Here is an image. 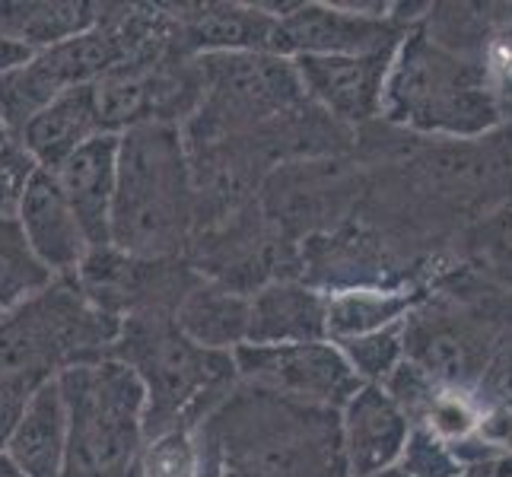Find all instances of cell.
<instances>
[{
	"label": "cell",
	"mask_w": 512,
	"mask_h": 477,
	"mask_svg": "<svg viewBox=\"0 0 512 477\" xmlns=\"http://www.w3.org/2000/svg\"><path fill=\"white\" fill-rule=\"evenodd\" d=\"M109 360L125 363L144 385V433L194 430L239 385L233 353L191 344L172 315H140L121 322Z\"/></svg>",
	"instance_id": "5b68a950"
},
{
	"label": "cell",
	"mask_w": 512,
	"mask_h": 477,
	"mask_svg": "<svg viewBox=\"0 0 512 477\" xmlns=\"http://www.w3.org/2000/svg\"><path fill=\"white\" fill-rule=\"evenodd\" d=\"M140 477H201L194 430H166L150 436L137 458Z\"/></svg>",
	"instance_id": "83f0119b"
},
{
	"label": "cell",
	"mask_w": 512,
	"mask_h": 477,
	"mask_svg": "<svg viewBox=\"0 0 512 477\" xmlns=\"http://www.w3.org/2000/svg\"><path fill=\"white\" fill-rule=\"evenodd\" d=\"M201 468L236 477H347L338 411L236 385L198 427Z\"/></svg>",
	"instance_id": "6da1fadb"
},
{
	"label": "cell",
	"mask_w": 512,
	"mask_h": 477,
	"mask_svg": "<svg viewBox=\"0 0 512 477\" xmlns=\"http://www.w3.org/2000/svg\"><path fill=\"white\" fill-rule=\"evenodd\" d=\"M366 169L347 156L290 159L268 172L258 207L277 236L290 245L341 229L363 201Z\"/></svg>",
	"instance_id": "ba28073f"
},
{
	"label": "cell",
	"mask_w": 512,
	"mask_h": 477,
	"mask_svg": "<svg viewBox=\"0 0 512 477\" xmlns=\"http://www.w3.org/2000/svg\"><path fill=\"white\" fill-rule=\"evenodd\" d=\"M55 274L35 258L16 217H0V309L10 312L42 293Z\"/></svg>",
	"instance_id": "d4e9b609"
},
{
	"label": "cell",
	"mask_w": 512,
	"mask_h": 477,
	"mask_svg": "<svg viewBox=\"0 0 512 477\" xmlns=\"http://www.w3.org/2000/svg\"><path fill=\"white\" fill-rule=\"evenodd\" d=\"M128 477H140V468H137V465H134V471H131V474H128Z\"/></svg>",
	"instance_id": "d590c367"
},
{
	"label": "cell",
	"mask_w": 512,
	"mask_h": 477,
	"mask_svg": "<svg viewBox=\"0 0 512 477\" xmlns=\"http://www.w3.org/2000/svg\"><path fill=\"white\" fill-rule=\"evenodd\" d=\"M0 318H4V309H0Z\"/></svg>",
	"instance_id": "8d00e7d4"
},
{
	"label": "cell",
	"mask_w": 512,
	"mask_h": 477,
	"mask_svg": "<svg viewBox=\"0 0 512 477\" xmlns=\"http://www.w3.org/2000/svg\"><path fill=\"white\" fill-rule=\"evenodd\" d=\"M121 318L102 312L74 277H55L0 318V395L26 401L83 363L109 357Z\"/></svg>",
	"instance_id": "277c9868"
},
{
	"label": "cell",
	"mask_w": 512,
	"mask_h": 477,
	"mask_svg": "<svg viewBox=\"0 0 512 477\" xmlns=\"http://www.w3.org/2000/svg\"><path fill=\"white\" fill-rule=\"evenodd\" d=\"M509 118H512V112H509Z\"/></svg>",
	"instance_id": "74e56055"
},
{
	"label": "cell",
	"mask_w": 512,
	"mask_h": 477,
	"mask_svg": "<svg viewBox=\"0 0 512 477\" xmlns=\"http://www.w3.org/2000/svg\"><path fill=\"white\" fill-rule=\"evenodd\" d=\"M347 360L350 373L363 385H382L395 373V366L404 360V344H401V322L388 325L382 331L363 334V338H350L334 344Z\"/></svg>",
	"instance_id": "4316f807"
},
{
	"label": "cell",
	"mask_w": 512,
	"mask_h": 477,
	"mask_svg": "<svg viewBox=\"0 0 512 477\" xmlns=\"http://www.w3.org/2000/svg\"><path fill=\"white\" fill-rule=\"evenodd\" d=\"M366 477H408V474H404V471L395 465V468H388V471H379V474H366Z\"/></svg>",
	"instance_id": "e575fe53"
},
{
	"label": "cell",
	"mask_w": 512,
	"mask_h": 477,
	"mask_svg": "<svg viewBox=\"0 0 512 477\" xmlns=\"http://www.w3.org/2000/svg\"><path fill=\"white\" fill-rule=\"evenodd\" d=\"M474 398L481 408L478 436L493 449L512 452V338L493 353L481 382L474 385Z\"/></svg>",
	"instance_id": "484cf974"
},
{
	"label": "cell",
	"mask_w": 512,
	"mask_h": 477,
	"mask_svg": "<svg viewBox=\"0 0 512 477\" xmlns=\"http://www.w3.org/2000/svg\"><path fill=\"white\" fill-rule=\"evenodd\" d=\"M16 223L32 245L35 258L55 277H74L83 258L90 255V239L80 229L55 175L45 169L35 172L26 185L20 210H16Z\"/></svg>",
	"instance_id": "e0dca14e"
},
{
	"label": "cell",
	"mask_w": 512,
	"mask_h": 477,
	"mask_svg": "<svg viewBox=\"0 0 512 477\" xmlns=\"http://www.w3.org/2000/svg\"><path fill=\"white\" fill-rule=\"evenodd\" d=\"M67 452V411L58 379L32 392L4 443V455L23 477H61Z\"/></svg>",
	"instance_id": "d6986e66"
},
{
	"label": "cell",
	"mask_w": 512,
	"mask_h": 477,
	"mask_svg": "<svg viewBox=\"0 0 512 477\" xmlns=\"http://www.w3.org/2000/svg\"><path fill=\"white\" fill-rule=\"evenodd\" d=\"M0 477H23L20 468H16L4 452H0Z\"/></svg>",
	"instance_id": "836d02e7"
},
{
	"label": "cell",
	"mask_w": 512,
	"mask_h": 477,
	"mask_svg": "<svg viewBox=\"0 0 512 477\" xmlns=\"http://www.w3.org/2000/svg\"><path fill=\"white\" fill-rule=\"evenodd\" d=\"M99 134H105V128L99 118L96 90L90 83L55 96L16 137H20L26 153L35 159V166L51 172L70 153H77L83 144H90Z\"/></svg>",
	"instance_id": "ffe728a7"
},
{
	"label": "cell",
	"mask_w": 512,
	"mask_h": 477,
	"mask_svg": "<svg viewBox=\"0 0 512 477\" xmlns=\"http://www.w3.org/2000/svg\"><path fill=\"white\" fill-rule=\"evenodd\" d=\"M26 58H29L26 48H20L16 42H10V39H4V35H0V74H7L10 67L23 64Z\"/></svg>",
	"instance_id": "1f68e13d"
},
{
	"label": "cell",
	"mask_w": 512,
	"mask_h": 477,
	"mask_svg": "<svg viewBox=\"0 0 512 477\" xmlns=\"http://www.w3.org/2000/svg\"><path fill=\"white\" fill-rule=\"evenodd\" d=\"M239 385L322 411H341L363 385L331 341L319 344H242L233 350Z\"/></svg>",
	"instance_id": "30bf717a"
},
{
	"label": "cell",
	"mask_w": 512,
	"mask_h": 477,
	"mask_svg": "<svg viewBox=\"0 0 512 477\" xmlns=\"http://www.w3.org/2000/svg\"><path fill=\"white\" fill-rule=\"evenodd\" d=\"M20 408H23V401H13V398H4V395H0V452H4L7 436H10V430H13L16 417H20Z\"/></svg>",
	"instance_id": "4dcf8cb0"
},
{
	"label": "cell",
	"mask_w": 512,
	"mask_h": 477,
	"mask_svg": "<svg viewBox=\"0 0 512 477\" xmlns=\"http://www.w3.org/2000/svg\"><path fill=\"white\" fill-rule=\"evenodd\" d=\"M67 411L61 477H128L147 443L144 385L118 360H99L58 376Z\"/></svg>",
	"instance_id": "8992f818"
},
{
	"label": "cell",
	"mask_w": 512,
	"mask_h": 477,
	"mask_svg": "<svg viewBox=\"0 0 512 477\" xmlns=\"http://www.w3.org/2000/svg\"><path fill=\"white\" fill-rule=\"evenodd\" d=\"M74 280L86 299L125 322L140 315H175L201 274L185 258H137L105 245L90 249Z\"/></svg>",
	"instance_id": "8fae6325"
},
{
	"label": "cell",
	"mask_w": 512,
	"mask_h": 477,
	"mask_svg": "<svg viewBox=\"0 0 512 477\" xmlns=\"http://www.w3.org/2000/svg\"><path fill=\"white\" fill-rule=\"evenodd\" d=\"M458 261L512 290V201L487 210L458 233Z\"/></svg>",
	"instance_id": "cb8c5ba5"
},
{
	"label": "cell",
	"mask_w": 512,
	"mask_h": 477,
	"mask_svg": "<svg viewBox=\"0 0 512 477\" xmlns=\"http://www.w3.org/2000/svg\"><path fill=\"white\" fill-rule=\"evenodd\" d=\"M427 296V284L404 287H353L325 293V328L328 341H350L363 334L382 331L388 325L404 322L420 299Z\"/></svg>",
	"instance_id": "603a6c76"
},
{
	"label": "cell",
	"mask_w": 512,
	"mask_h": 477,
	"mask_svg": "<svg viewBox=\"0 0 512 477\" xmlns=\"http://www.w3.org/2000/svg\"><path fill=\"white\" fill-rule=\"evenodd\" d=\"M16 140V134L4 125V121H0V159H4V153L10 150V144Z\"/></svg>",
	"instance_id": "d6a6232c"
},
{
	"label": "cell",
	"mask_w": 512,
	"mask_h": 477,
	"mask_svg": "<svg viewBox=\"0 0 512 477\" xmlns=\"http://www.w3.org/2000/svg\"><path fill=\"white\" fill-rule=\"evenodd\" d=\"M379 118L423 140H478L509 121L487 70L436 45L420 23L388 64Z\"/></svg>",
	"instance_id": "7a4b0ae2"
},
{
	"label": "cell",
	"mask_w": 512,
	"mask_h": 477,
	"mask_svg": "<svg viewBox=\"0 0 512 477\" xmlns=\"http://www.w3.org/2000/svg\"><path fill=\"white\" fill-rule=\"evenodd\" d=\"M395 48L357 58H293V64L309 102L357 134L382 115V86Z\"/></svg>",
	"instance_id": "4fadbf2b"
},
{
	"label": "cell",
	"mask_w": 512,
	"mask_h": 477,
	"mask_svg": "<svg viewBox=\"0 0 512 477\" xmlns=\"http://www.w3.org/2000/svg\"><path fill=\"white\" fill-rule=\"evenodd\" d=\"M175 23L179 45L191 58L226 51H271L277 55V16L261 4H163Z\"/></svg>",
	"instance_id": "9a60e30c"
},
{
	"label": "cell",
	"mask_w": 512,
	"mask_h": 477,
	"mask_svg": "<svg viewBox=\"0 0 512 477\" xmlns=\"http://www.w3.org/2000/svg\"><path fill=\"white\" fill-rule=\"evenodd\" d=\"M506 338L512 334L490 318L430 287L401 322L404 360L452 388L478 385Z\"/></svg>",
	"instance_id": "9c48e42d"
},
{
	"label": "cell",
	"mask_w": 512,
	"mask_h": 477,
	"mask_svg": "<svg viewBox=\"0 0 512 477\" xmlns=\"http://www.w3.org/2000/svg\"><path fill=\"white\" fill-rule=\"evenodd\" d=\"M201 102L185 125V144L258 134L290 121L309 105L296 64L271 51L201 55Z\"/></svg>",
	"instance_id": "52a82bcc"
},
{
	"label": "cell",
	"mask_w": 512,
	"mask_h": 477,
	"mask_svg": "<svg viewBox=\"0 0 512 477\" xmlns=\"http://www.w3.org/2000/svg\"><path fill=\"white\" fill-rule=\"evenodd\" d=\"M398 468L408 477H462L465 471L446 439H439L427 427H411Z\"/></svg>",
	"instance_id": "f1b7e54d"
},
{
	"label": "cell",
	"mask_w": 512,
	"mask_h": 477,
	"mask_svg": "<svg viewBox=\"0 0 512 477\" xmlns=\"http://www.w3.org/2000/svg\"><path fill=\"white\" fill-rule=\"evenodd\" d=\"M462 477H512V452H500L481 458L474 465H465Z\"/></svg>",
	"instance_id": "f546056e"
},
{
	"label": "cell",
	"mask_w": 512,
	"mask_h": 477,
	"mask_svg": "<svg viewBox=\"0 0 512 477\" xmlns=\"http://www.w3.org/2000/svg\"><path fill=\"white\" fill-rule=\"evenodd\" d=\"M194 179L182 128L137 125L118 134L112 245L137 258H185L194 239Z\"/></svg>",
	"instance_id": "3957f363"
},
{
	"label": "cell",
	"mask_w": 512,
	"mask_h": 477,
	"mask_svg": "<svg viewBox=\"0 0 512 477\" xmlns=\"http://www.w3.org/2000/svg\"><path fill=\"white\" fill-rule=\"evenodd\" d=\"M328 341L325 293L303 280H271L249 296V338L245 344H319Z\"/></svg>",
	"instance_id": "ac0fdd59"
},
{
	"label": "cell",
	"mask_w": 512,
	"mask_h": 477,
	"mask_svg": "<svg viewBox=\"0 0 512 477\" xmlns=\"http://www.w3.org/2000/svg\"><path fill=\"white\" fill-rule=\"evenodd\" d=\"M404 26L392 16L353 13L344 4H290L277 23V55L284 58H357L395 48Z\"/></svg>",
	"instance_id": "7c38bea8"
},
{
	"label": "cell",
	"mask_w": 512,
	"mask_h": 477,
	"mask_svg": "<svg viewBox=\"0 0 512 477\" xmlns=\"http://www.w3.org/2000/svg\"><path fill=\"white\" fill-rule=\"evenodd\" d=\"M61 194L90 239V249L112 245V204L118 179V134H99L51 169Z\"/></svg>",
	"instance_id": "2e32d148"
},
{
	"label": "cell",
	"mask_w": 512,
	"mask_h": 477,
	"mask_svg": "<svg viewBox=\"0 0 512 477\" xmlns=\"http://www.w3.org/2000/svg\"><path fill=\"white\" fill-rule=\"evenodd\" d=\"M191 344L217 353H233L249 338V296L201 277L172 315Z\"/></svg>",
	"instance_id": "44dd1931"
},
{
	"label": "cell",
	"mask_w": 512,
	"mask_h": 477,
	"mask_svg": "<svg viewBox=\"0 0 512 477\" xmlns=\"http://www.w3.org/2000/svg\"><path fill=\"white\" fill-rule=\"evenodd\" d=\"M99 13L93 0H0V35L35 55L93 29Z\"/></svg>",
	"instance_id": "7402d4cb"
},
{
	"label": "cell",
	"mask_w": 512,
	"mask_h": 477,
	"mask_svg": "<svg viewBox=\"0 0 512 477\" xmlns=\"http://www.w3.org/2000/svg\"><path fill=\"white\" fill-rule=\"evenodd\" d=\"M338 433L344 474L366 477L401 462L411 423L382 385H360L338 411Z\"/></svg>",
	"instance_id": "5bb4252c"
}]
</instances>
